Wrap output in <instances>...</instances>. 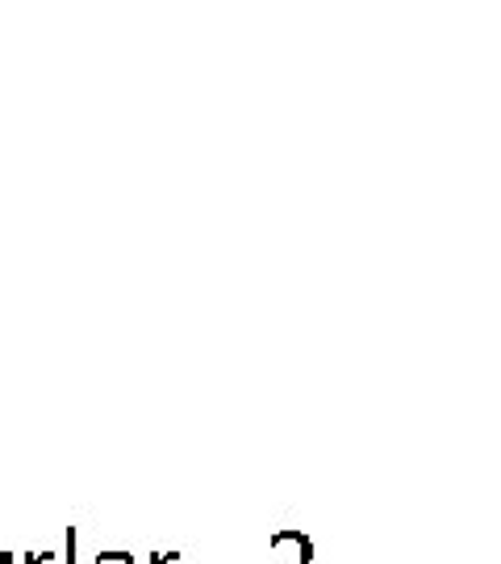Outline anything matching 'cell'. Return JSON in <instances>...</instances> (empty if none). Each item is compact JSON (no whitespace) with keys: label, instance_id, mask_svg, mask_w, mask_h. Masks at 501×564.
<instances>
[{"label":"cell","instance_id":"1","mask_svg":"<svg viewBox=\"0 0 501 564\" xmlns=\"http://www.w3.org/2000/svg\"><path fill=\"white\" fill-rule=\"evenodd\" d=\"M0 564H13V556H0Z\"/></svg>","mask_w":501,"mask_h":564}]
</instances>
